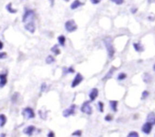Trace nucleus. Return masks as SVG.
I'll return each instance as SVG.
<instances>
[{"instance_id":"f257e3e1","label":"nucleus","mask_w":155,"mask_h":137,"mask_svg":"<svg viewBox=\"0 0 155 137\" xmlns=\"http://www.w3.org/2000/svg\"><path fill=\"white\" fill-rule=\"evenodd\" d=\"M35 14L34 11L32 9H26L23 15L22 22L24 24V28L30 33H34L36 31V24H35Z\"/></svg>"},{"instance_id":"f03ea898","label":"nucleus","mask_w":155,"mask_h":137,"mask_svg":"<svg viewBox=\"0 0 155 137\" xmlns=\"http://www.w3.org/2000/svg\"><path fill=\"white\" fill-rule=\"evenodd\" d=\"M103 42H104L106 50H107V56H108L109 58L112 59L115 54V48L113 45V40H112L111 38L107 36L103 39Z\"/></svg>"},{"instance_id":"7ed1b4c3","label":"nucleus","mask_w":155,"mask_h":137,"mask_svg":"<svg viewBox=\"0 0 155 137\" xmlns=\"http://www.w3.org/2000/svg\"><path fill=\"white\" fill-rule=\"evenodd\" d=\"M64 27L65 30H66L68 33H73V32L76 31V30H77V24L76 23L74 20L71 19L65 23Z\"/></svg>"},{"instance_id":"20e7f679","label":"nucleus","mask_w":155,"mask_h":137,"mask_svg":"<svg viewBox=\"0 0 155 137\" xmlns=\"http://www.w3.org/2000/svg\"><path fill=\"white\" fill-rule=\"evenodd\" d=\"M80 110L83 113L88 114V115H91L93 112V110H92V107L90 105V101H86L83 103Z\"/></svg>"},{"instance_id":"39448f33","label":"nucleus","mask_w":155,"mask_h":137,"mask_svg":"<svg viewBox=\"0 0 155 137\" xmlns=\"http://www.w3.org/2000/svg\"><path fill=\"white\" fill-rule=\"evenodd\" d=\"M22 114L23 116H24V117H26L27 119L34 118L35 116H36L33 108H30V107H27V108H24L22 111Z\"/></svg>"},{"instance_id":"423d86ee","label":"nucleus","mask_w":155,"mask_h":137,"mask_svg":"<svg viewBox=\"0 0 155 137\" xmlns=\"http://www.w3.org/2000/svg\"><path fill=\"white\" fill-rule=\"evenodd\" d=\"M83 79H84V78H83V75L80 73H77V75H76L75 78L73 80L72 83H71V87H72V88H74V87H76L77 86H78L79 84L83 81Z\"/></svg>"},{"instance_id":"0eeeda50","label":"nucleus","mask_w":155,"mask_h":137,"mask_svg":"<svg viewBox=\"0 0 155 137\" xmlns=\"http://www.w3.org/2000/svg\"><path fill=\"white\" fill-rule=\"evenodd\" d=\"M75 108L76 105L74 104L71 105V107L68 108H66V109L64 110L63 111V116L64 117H68L71 115H74L75 114Z\"/></svg>"},{"instance_id":"6e6552de","label":"nucleus","mask_w":155,"mask_h":137,"mask_svg":"<svg viewBox=\"0 0 155 137\" xmlns=\"http://www.w3.org/2000/svg\"><path fill=\"white\" fill-rule=\"evenodd\" d=\"M152 126L153 125L151 124V123H149V122H146V123H144L143 126H142V131L144 132V133L146 134V135H149V134L151 133V130H152Z\"/></svg>"},{"instance_id":"1a4fd4ad","label":"nucleus","mask_w":155,"mask_h":137,"mask_svg":"<svg viewBox=\"0 0 155 137\" xmlns=\"http://www.w3.org/2000/svg\"><path fill=\"white\" fill-rule=\"evenodd\" d=\"M98 96V90L97 88H95V87H94V88H92V90H90V92H89V99H90V101H92H92H95Z\"/></svg>"},{"instance_id":"9d476101","label":"nucleus","mask_w":155,"mask_h":137,"mask_svg":"<svg viewBox=\"0 0 155 137\" xmlns=\"http://www.w3.org/2000/svg\"><path fill=\"white\" fill-rule=\"evenodd\" d=\"M35 130H36V127H35L34 126H33V125H30V126H28L26 128H24L23 132H24V133L26 134V135H32Z\"/></svg>"},{"instance_id":"9b49d317","label":"nucleus","mask_w":155,"mask_h":137,"mask_svg":"<svg viewBox=\"0 0 155 137\" xmlns=\"http://www.w3.org/2000/svg\"><path fill=\"white\" fill-rule=\"evenodd\" d=\"M116 70H117V69L114 67V66H111V68H110V69H109L108 72L106 73V75H104V78H102V81H106V80H107V79H109V78H111V77L113 76V74L114 73V72Z\"/></svg>"},{"instance_id":"f8f14e48","label":"nucleus","mask_w":155,"mask_h":137,"mask_svg":"<svg viewBox=\"0 0 155 137\" xmlns=\"http://www.w3.org/2000/svg\"><path fill=\"white\" fill-rule=\"evenodd\" d=\"M147 122H149L152 125H155V113L151 111L147 116Z\"/></svg>"},{"instance_id":"ddd939ff","label":"nucleus","mask_w":155,"mask_h":137,"mask_svg":"<svg viewBox=\"0 0 155 137\" xmlns=\"http://www.w3.org/2000/svg\"><path fill=\"white\" fill-rule=\"evenodd\" d=\"M83 5H84V3L81 2L80 0H74L72 2V4L71 5V8L72 9V10H75V9L78 8L79 7Z\"/></svg>"},{"instance_id":"4468645a","label":"nucleus","mask_w":155,"mask_h":137,"mask_svg":"<svg viewBox=\"0 0 155 137\" xmlns=\"http://www.w3.org/2000/svg\"><path fill=\"white\" fill-rule=\"evenodd\" d=\"M7 74H1L0 75V87H4L7 84Z\"/></svg>"},{"instance_id":"2eb2a0df","label":"nucleus","mask_w":155,"mask_h":137,"mask_svg":"<svg viewBox=\"0 0 155 137\" xmlns=\"http://www.w3.org/2000/svg\"><path fill=\"white\" fill-rule=\"evenodd\" d=\"M109 105H110V107L112 109V111H114V112H117V100H110L109 101Z\"/></svg>"},{"instance_id":"dca6fc26","label":"nucleus","mask_w":155,"mask_h":137,"mask_svg":"<svg viewBox=\"0 0 155 137\" xmlns=\"http://www.w3.org/2000/svg\"><path fill=\"white\" fill-rule=\"evenodd\" d=\"M133 48H134V49L136 50V51H137V52H142V51H144V47L142 46V44L140 43H133Z\"/></svg>"},{"instance_id":"f3484780","label":"nucleus","mask_w":155,"mask_h":137,"mask_svg":"<svg viewBox=\"0 0 155 137\" xmlns=\"http://www.w3.org/2000/svg\"><path fill=\"white\" fill-rule=\"evenodd\" d=\"M5 8H6V10H7L11 14H16L17 12H18V10H17V9H14L13 8H12V2H9L8 4L5 6Z\"/></svg>"},{"instance_id":"a211bd4d","label":"nucleus","mask_w":155,"mask_h":137,"mask_svg":"<svg viewBox=\"0 0 155 137\" xmlns=\"http://www.w3.org/2000/svg\"><path fill=\"white\" fill-rule=\"evenodd\" d=\"M143 81H144V82L146 83V84H148V83H150L151 81H152V76H151L150 74L145 73L144 74Z\"/></svg>"},{"instance_id":"6ab92c4d","label":"nucleus","mask_w":155,"mask_h":137,"mask_svg":"<svg viewBox=\"0 0 155 137\" xmlns=\"http://www.w3.org/2000/svg\"><path fill=\"white\" fill-rule=\"evenodd\" d=\"M58 43L61 46L64 47L65 45V42H66V38L64 36H59L58 37Z\"/></svg>"},{"instance_id":"aec40b11","label":"nucleus","mask_w":155,"mask_h":137,"mask_svg":"<svg viewBox=\"0 0 155 137\" xmlns=\"http://www.w3.org/2000/svg\"><path fill=\"white\" fill-rule=\"evenodd\" d=\"M6 122H7V117H6V116L4 114H0V126L2 127H3L5 126V124L6 123Z\"/></svg>"},{"instance_id":"412c9836","label":"nucleus","mask_w":155,"mask_h":137,"mask_svg":"<svg viewBox=\"0 0 155 137\" xmlns=\"http://www.w3.org/2000/svg\"><path fill=\"white\" fill-rule=\"evenodd\" d=\"M51 51L52 53H54V55H59L61 54V51L58 48V45H54L52 48H51Z\"/></svg>"},{"instance_id":"4be33fe9","label":"nucleus","mask_w":155,"mask_h":137,"mask_svg":"<svg viewBox=\"0 0 155 137\" xmlns=\"http://www.w3.org/2000/svg\"><path fill=\"white\" fill-rule=\"evenodd\" d=\"M75 72V70L73 67H69V68H66V67H64L63 69V73L64 75H66V74L68 73H74Z\"/></svg>"},{"instance_id":"5701e85b","label":"nucleus","mask_w":155,"mask_h":137,"mask_svg":"<svg viewBox=\"0 0 155 137\" xmlns=\"http://www.w3.org/2000/svg\"><path fill=\"white\" fill-rule=\"evenodd\" d=\"M54 61H55V59H54V57L51 55H48V57H46V59H45V63H46L47 64H51V63H54Z\"/></svg>"},{"instance_id":"b1692460","label":"nucleus","mask_w":155,"mask_h":137,"mask_svg":"<svg viewBox=\"0 0 155 137\" xmlns=\"http://www.w3.org/2000/svg\"><path fill=\"white\" fill-rule=\"evenodd\" d=\"M19 96H20V94H19V93H18V92H16V93H14L12 96V102H13V103H15V102H17V100H18Z\"/></svg>"},{"instance_id":"393cba45","label":"nucleus","mask_w":155,"mask_h":137,"mask_svg":"<svg viewBox=\"0 0 155 137\" xmlns=\"http://www.w3.org/2000/svg\"><path fill=\"white\" fill-rule=\"evenodd\" d=\"M127 74L124 73V72H121V73H120L119 75H118L117 79L119 80V81H124V80H125L126 78H127Z\"/></svg>"},{"instance_id":"a878e982","label":"nucleus","mask_w":155,"mask_h":137,"mask_svg":"<svg viewBox=\"0 0 155 137\" xmlns=\"http://www.w3.org/2000/svg\"><path fill=\"white\" fill-rule=\"evenodd\" d=\"M127 136L128 137H139V135L137 132H136V131H132V132H130V133L127 135Z\"/></svg>"},{"instance_id":"bb28decb","label":"nucleus","mask_w":155,"mask_h":137,"mask_svg":"<svg viewBox=\"0 0 155 137\" xmlns=\"http://www.w3.org/2000/svg\"><path fill=\"white\" fill-rule=\"evenodd\" d=\"M98 108H99L100 112L101 113L104 112V102L99 101V102H98Z\"/></svg>"},{"instance_id":"cd10ccee","label":"nucleus","mask_w":155,"mask_h":137,"mask_svg":"<svg viewBox=\"0 0 155 137\" xmlns=\"http://www.w3.org/2000/svg\"><path fill=\"white\" fill-rule=\"evenodd\" d=\"M148 96H149V92L148 90H144L142 94V99H146L148 97Z\"/></svg>"},{"instance_id":"c85d7f7f","label":"nucleus","mask_w":155,"mask_h":137,"mask_svg":"<svg viewBox=\"0 0 155 137\" xmlns=\"http://www.w3.org/2000/svg\"><path fill=\"white\" fill-rule=\"evenodd\" d=\"M72 135H74V136H81L82 135V131L81 130H76L75 132H73L72 134H71Z\"/></svg>"},{"instance_id":"c756f323","label":"nucleus","mask_w":155,"mask_h":137,"mask_svg":"<svg viewBox=\"0 0 155 137\" xmlns=\"http://www.w3.org/2000/svg\"><path fill=\"white\" fill-rule=\"evenodd\" d=\"M110 1H111L112 2L115 3L116 5H122L123 3L124 2V1H125V0H110Z\"/></svg>"},{"instance_id":"7c9ffc66","label":"nucleus","mask_w":155,"mask_h":137,"mask_svg":"<svg viewBox=\"0 0 155 137\" xmlns=\"http://www.w3.org/2000/svg\"><path fill=\"white\" fill-rule=\"evenodd\" d=\"M46 88H47V84H45V83H42V84H41V87H40L41 93H42V92H45V90H46Z\"/></svg>"},{"instance_id":"2f4dec72","label":"nucleus","mask_w":155,"mask_h":137,"mask_svg":"<svg viewBox=\"0 0 155 137\" xmlns=\"http://www.w3.org/2000/svg\"><path fill=\"white\" fill-rule=\"evenodd\" d=\"M104 120L107 122H110L113 120V117H112L110 114H107V115L105 116V117H104Z\"/></svg>"},{"instance_id":"473e14b6","label":"nucleus","mask_w":155,"mask_h":137,"mask_svg":"<svg viewBox=\"0 0 155 137\" xmlns=\"http://www.w3.org/2000/svg\"><path fill=\"white\" fill-rule=\"evenodd\" d=\"M7 57V53L6 52H2V51L1 53H0V59L1 60H2V59H5Z\"/></svg>"},{"instance_id":"72a5a7b5","label":"nucleus","mask_w":155,"mask_h":137,"mask_svg":"<svg viewBox=\"0 0 155 137\" xmlns=\"http://www.w3.org/2000/svg\"><path fill=\"white\" fill-rule=\"evenodd\" d=\"M102 0H90L91 3H92L93 5H97V4H99Z\"/></svg>"},{"instance_id":"f704fd0d","label":"nucleus","mask_w":155,"mask_h":137,"mask_svg":"<svg viewBox=\"0 0 155 137\" xmlns=\"http://www.w3.org/2000/svg\"><path fill=\"white\" fill-rule=\"evenodd\" d=\"M54 135H55L54 132H52V131H50V132L48 133V135H47V136H48V137H54Z\"/></svg>"},{"instance_id":"c9c22d12","label":"nucleus","mask_w":155,"mask_h":137,"mask_svg":"<svg viewBox=\"0 0 155 137\" xmlns=\"http://www.w3.org/2000/svg\"><path fill=\"white\" fill-rule=\"evenodd\" d=\"M137 11H138L137 8H132L131 10H130V11H131L132 14H136V12H137Z\"/></svg>"},{"instance_id":"e433bc0d","label":"nucleus","mask_w":155,"mask_h":137,"mask_svg":"<svg viewBox=\"0 0 155 137\" xmlns=\"http://www.w3.org/2000/svg\"><path fill=\"white\" fill-rule=\"evenodd\" d=\"M48 1H49L50 2V5H51V7H53L54 5V1H55V0H48Z\"/></svg>"},{"instance_id":"4c0bfd02","label":"nucleus","mask_w":155,"mask_h":137,"mask_svg":"<svg viewBox=\"0 0 155 137\" xmlns=\"http://www.w3.org/2000/svg\"><path fill=\"white\" fill-rule=\"evenodd\" d=\"M148 3H152L154 2H155V0H148Z\"/></svg>"},{"instance_id":"58836bf2","label":"nucleus","mask_w":155,"mask_h":137,"mask_svg":"<svg viewBox=\"0 0 155 137\" xmlns=\"http://www.w3.org/2000/svg\"><path fill=\"white\" fill-rule=\"evenodd\" d=\"M0 44H1V50H2L3 48V43H2V42H1V43H0Z\"/></svg>"},{"instance_id":"ea45409f","label":"nucleus","mask_w":155,"mask_h":137,"mask_svg":"<svg viewBox=\"0 0 155 137\" xmlns=\"http://www.w3.org/2000/svg\"><path fill=\"white\" fill-rule=\"evenodd\" d=\"M1 136H5V135L4 133H2L1 134Z\"/></svg>"},{"instance_id":"a19ab883","label":"nucleus","mask_w":155,"mask_h":137,"mask_svg":"<svg viewBox=\"0 0 155 137\" xmlns=\"http://www.w3.org/2000/svg\"><path fill=\"white\" fill-rule=\"evenodd\" d=\"M153 69H154V71L155 72V64L153 66Z\"/></svg>"},{"instance_id":"79ce46f5","label":"nucleus","mask_w":155,"mask_h":137,"mask_svg":"<svg viewBox=\"0 0 155 137\" xmlns=\"http://www.w3.org/2000/svg\"><path fill=\"white\" fill-rule=\"evenodd\" d=\"M64 1H65V2H69L70 0H64Z\"/></svg>"}]
</instances>
